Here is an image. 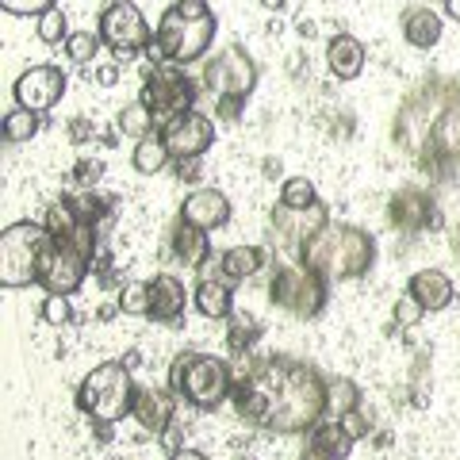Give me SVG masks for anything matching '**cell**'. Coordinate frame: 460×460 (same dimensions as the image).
Masks as SVG:
<instances>
[{"mask_svg": "<svg viewBox=\"0 0 460 460\" xmlns=\"http://www.w3.org/2000/svg\"><path fill=\"white\" fill-rule=\"evenodd\" d=\"M219 31V20L208 0H172L162 12L154 31V47L146 50L157 62H172V66H192L208 54Z\"/></svg>", "mask_w": 460, "mask_h": 460, "instance_id": "obj_1", "label": "cell"}, {"mask_svg": "<svg viewBox=\"0 0 460 460\" xmlns=\"http://www.w3.org/2000/svg\"><path fill=\"white\" fill-rule=\"evenodd\" d=\"M299 261L314 269L326 284L334 280H357L365 277L376 261V242L365 234L361 226H323L319 234H311L299 246Z\"/></svg>", "mask_w": 460, "mask_h": 460, "instance_id": "obj_2", "label": "cell"}, {"mask_svg": "<svg viewBox=\"0 0 460 460\" xmlns=\"http://www.w3.org/2000/svg\"><path fill=\"white\" fill-rule=\"evenodd\" d=\"M169 387L184 402H192L199 411H215L219 402L234 392V372L223 357L208 353H177V361L169 365Z\"/></svg>", "mask_w": 460, "mask_h": 460, "instance_id": "obj_3", "label": "cell"}, {"mask_svg": "<svg viewBox=\"0 0 460 460\" xmlns=\"http://www.w3.org/2000/svg\"><path fill=\"white\" fill-rule=\"evenodd\" d=\"M54 250V234L39 223H12L0 234V284L4 288H31L42 280L47 257Z\"/></svg>", "mask_w": 460, "mask_h": 460, "instance_id": "obj_4", "label": "cell"}, {"mask_svg": "<svg viewBox=\"0 0 460 460\" xmlns=\"http://www.w3.org/2000/svg\"><path fill=\"white\" fill-rule=\"evenodd\" d=\"M135 392L138 384L131 380L127 361H104L96 365L77 387V407L89 414L93 422H119L135 411Z\"/></svg>", "mask_w": 460, "mask_h": 460, "instance_id": "obj_5", "label": "cell"}, {"mask_svg": "<svg viewBox=\"0 0 460 460\" xmlns=\"http://www.w3.org/2000/svg\"><path fill=\"white\" fill-rule=\"evenodd\" d=\"M138 100L154 111L157 123H172L177 115L192 111V100H196V81L184 74V66H172V62H162L146 69V81H142V93Z\"/></svg>", "mask_w": 460, "mask_h": 460, "instance_id": "obj_6", "label": "cell"}, {"mask_svg": "<svg viewBox=\"0 0 460 460\" xmlns=\"http://www.w3.org/2000/svg\"><path fill=\"white\" fill-rule=\"evenodd\" d=\"M269 299L296 319H314L326 307V280L307 265H280L269 280Z\"/></svg>", "mask_w": 460, "mask_h": 460, "instance_id": "obj_7", "label": "cell"}, {"mask_svg": "<svg viewBox=\"0 0 460 460\" xmlns=\"http://www.w3.org/2000/svg\"><path fill=\"white\" fill-rule=\"evenodd\" d=\"M100 39H104V47L115 54V58H135L142 50L154 47V31L146 16H142V8L131 4V0H111V4L100 12Z\"/></svg>", "mask_w": 460, "mask_h": 460, "instance_id": "obj_8", "label": "cell"}, {"mask_svg": "<svg viewBox=\"0 0 460 460\" xmlns=\"http://www.w3.org/2000/svg\"><path fill=\"white\" fill-rule=\"evenodd\" d=\"M93 257H96V242H58L54 238V250L47 257V269H42V288H47L50 296H74L77 288L84 284L93 269Z\"/></svg>", "mask_w": 460, "mask_h": 460, "instance_id": "obj_9", "label": "cell"}, {"mask_svg": "<svg viewBox=\"0 0 460 460\" xmlns=\"http://www.w3.org/2000/svg\"><path fill=\"white\" fill-rule=\"evenodd\" d=\"M69 89V74L58 66H31L23 69L12 84V96H16V108H31V111H50L58 100Z\"/></svg>", "mask_w": 460, "mask_h": 460, "instance_id": "obj_10", "label": "cell"}, {"mask_svg": "<svg viewBox=\"0 0 460 460\" xmlns=\"http://www.w3.org/2000/svg\"><path fill=\"white\" fill-rule=\"evenodd\" d=\"M208 89L215 96H242L246 100L257 84V66L242 47H226L223 54H215V62H208Z\"/></svg>", "mask_w": 460, "mask_h": 460, "instance_id": "obj_11", "label": "cell"}, {"mask_svg": "<svg viewBox=\"0 0 460 460\" xmlns=\"http://www.w3.org/2000/svg\"><path fill=\"white\" fill-rule=\"evenodd\" d=\"M162 138H165V146H169V154L177 157V162H189V157H199V154L211 150L215 123L208 119V115H199V111H184L172 123L162 127Z\"/></svg>", "mask_w": 460, "mask_h": 460, "instance_id": "obj_12", "label": "cell"}, {"mask_svg": "<svg viewBox=\"0 0 460 460\" xmlns=\"http://www.w3.org/2000/svg\"><path fill=\"white\" fill-rule=\"evenodd\" d=\"M419 138H426V146L434 157L445 162H460V100H445L441 111L434 115V123H426ZM419 138L411 142V150L419 146Z\"/></svg>", "mask_w": 460, "mask_h": 460, "instance_id": "obj_13", "label": "cell"}, {"mask_svg": "<svg viewBox=\"0 0 460 460\" xmlns=\"http://www.w3.org/2000/svg\"><path fill=\"white\" fill-rule=\"evenodd\" d=\"M177 392L172 387H157V384H146L135 392V422L146 429V434H165V429L172 426V414H177Z\"/></svg>", "mask_w": 460, "mask_h": 460, "instance_id": "obj_14", "label": "cell"}, {"mask_svg": "<svg viewBox=\"0 0 460 460\" xmlns=\"http://www.w3.org/2000/svg\"><path fill=\"white\" fill-rule=\"evenodd\" d=\"M387 219H392L399 230H407V234H419V230H429L438 223V208L426 192L402 189L392 196V204H387Z\"/></svg>", "mask_w": 460, "mask_h": 460, "instance_id": "obj_15", "label": "cell"}, {"mask_svg": "<svg viewBox=\"0 0 460 460\" xmlns=\"http://www.w3.org/2000/svg\"><path fill=\"white\" fill-rule=\"evenodd\" d=\"M181 219L211 234V230H219V226L230 223V199H226L219 189H196V192L181 204Z\"/></svg>", "mask_w": 460, "mask_h": 460, "instance_id": "obj_16", "label": "cell"}, {"mask_svg": "<svg viewBox=\"0 0 460 460\" xmlns=\"http://www.w3.org/2000/svg\"><path fill=\"white\" fill-rule=\"evenodd\" d=\"M353 434L349 426H345L341 419H319L311 426V438H307V453L314 460H345L353 453Z\"/></svg>", "mask_w": 460, "mask_h": 460, "instance_id": "obj_17", "label": "cell"}, {"mask_svg": "<svg viewBox=\"0 0 460 460\" xmlns=\"http://www.w3.org/2000/svg\"><path fill=\"white\" fill-rule=\"evenodd\" d=\"M150 296H154L150 319L177 326L181 314H184V307H189V292H184V284L172 277V272H162V277L150 280Z\"/></svg>", "mask_w": 460, "mask_h": 460, "instance_id": "obj_18", "label": "cell"}, {"mask_svg": "<svg viewBox=\"0 0 460 460\" xmlns=\"http://www.w3.org/2000/svg\"><path fill=\"white\" fill-rule=\"evenodd\" d=\"M407 296H414L426 311H445L453 304V296H456V288L453 280L445 277L441 269H419L414 277L407 280Z\"/></svg>", "mask_w": 460, "mask_h": 460, "instance_id": "obj_19", "label": "cell"}, {"mask_svg": "<svg viewBox=\"0 0 460 460\" xmlns=\"http://www.w3.org/2000/svg\"><path fill=\"white\" fill-rule=\"evenodd\" d=\"M326 66H330V74H334L338 81L361 77V69H365V47H361V39L334 35V39L326 42Z\"/></svg>", "mask_w": 460, "mask_h": 460, "instance_id": "obj_20", "label": "cell"}, {"mask_svg": "<svg viewBox=\"0 0 460 460\" xmlns=\"http://www.w3.org/2000/svg\"><path fill=\"white\" fill-rule=\"evenodd\" d=\"M172 253L181 257L189 269H204L208 265V257H211V238H208V230H199L192 223H177V230H172Z\"/></svg>", "mask_w": 460, "mask_h": 460, "instance_id": "obj_21", "label": "cell"}, {"mask_svg": "<svg viewBox=\"0 0 460 460\" xmlns=\"http://www.w3.org/2000/svg\"><path fill=\"white\" fill-rule=\"evenodd\" d=\"M402 39H407L414 50H434L441 39V16L434 8H411L407 16H402Z\"/></svg>", "mask_w": 460, "mask_h": 460, "instance_id": "obj_22", "label": "cell"}, {"mask_svg": "<svg viewBox=\"0 0 460 460\" xmlns=\"http://www.w3.org/2000/svg\"><path fill=\"white\" fill-rule=\"evenodd\" d=\"M192 299L204 319H226V314L234 311V292H230L226 280H199Z\"/></svg>", "mask_w": 460, "mask_h": 460, "instance_id": "obj_23", "label": "cell"}, {"mask_svg": "<svg viewBox=\"0 0 460 460\" xmlns=\"http://www.w3.org/2000/svg\"><path fill=\"white\" fill-rule=\"evenodd\" d=\"M169 146H165V138L162 135H146V138H138V146L131 154V165L142 172V177H154V172H162L169 165Z\"/></svg>", "mask_w": 460, "mask_h": 460, "instance_id": "obj_24", "label": "cell"}, {"mask_svg": "<svg viewBox=\"0 0 460 460\" xmlns=\"http://www.w3.org/2000/svg\"><path fill=\"white\" fill-rule=\"evenodd\" d=\"M361 407V387L353 380H330L326 384V414L330 419H345Z\"/></svg>", "mask_w": 460, "mask_h": 460, "instance_id": "obj_25", "label": "cell"}, {"mask_svg": "<svg viewBox=\"0 0 460 460\" xmlns=\"http://www.w3.org/2000/svg\"><path fill=\"white\" fill-rule=\"evenodd\" d=\"M154 111L142 104V100H135V104H127L119 115H115V127L127 135V138H146V135H154Z\"/></svg>", "mask_w": 460, "mask_h": 460, "instance_id": "obj_26", "label": "cell"}, {"mask_svg": "<svg viewBox=\"0 0 460 460\" xmlns=\"http://www.w3.org/2000/svg\"><path fill=\"white\" fill-rule=\"evenodd\" d=\"M319 204V192H314V184L307 177H288L280 184V208L284 211H307Z\"/></svg>", "mask_w": 460, "mask_h": 460, "instance_id": "obj_27", "label": "cell"}, {"mask_svg": "<svg viewBox=\"0 0 460 460\" xmlns=\"http://www.w3.org/2000/svg\"><path fill=\"white\" fill-rule=\"evenodd\" d=\"M0 127H4V138L8 142H31L39 135V111H31V108H12Z\"/></svg>", "mask_w": 460, "mask_h": 460, "instance_id": "obj_28", "label": "cell"}, {"mask_svg": "<svg viewBox=\"0 0 460 460\" xmlns=\"http://www.w3.org/2000/svg\"><path fill=\"white\" fill-rule=\"evenodd\" d=\"M119 311L123 314H150L154 307V296H150V284H123L119 288Z\"/></svg>", "mask_w": 460, "mask_h": 460, "instance_id": "obj_29", "label": "cell"}, {"mask_svg": "<svg viewBox=\"0 0 460 460\" xmlns=\"http://www.w3.org/2000/svg\"><path fill=\"white\" fill-rule=\"evenodd\" d=\"M257 338H261V326H257L253 319H234V323H230L226 345H230V353L246 357V353H253V341H257Z\"/></svg>", "mask_w": 460, "mask_h": 460, "instance_id": "obj_30", "label": "cell"}, {"mask_svg": "<svg viewBox=\"0 0 460 460\" xmlns=\"http://www.w3.org/2000/svg\"><path fill=\"white\" fill-rule=\"evenodd\" d=\"M100 35H93V31H74L66 39V54H69V62H77V66H89L93 58H96V50H100Z\"/></svg>", "mask_w": 460, "mask_h": 460, "instance_id": "obj_31", "label": "cell"}, {"mask_svg": "<svg viewBox=\"0 0 460 460\" xmlns=\"http://www.w3.org/2000/svg\"><path fill=\"white\" fill-rule=\"evenodd\" d=\"M42 323H50V326L74 323V304H69V296H47L42 299Z\"/></svg>", "mask_w": 460, "mask_h": 460, "instance_id": "obj_32", "label": "cell"}, {"mask_svg": "<svg viewBox=\"0 0 460 460\" xmlns=\"http://www.w3.org/2000/svg\"><path fill=\"white\" fill-rule=\"evenodd\" d=\"M54 4L58 0H0L8 16H47V12H54Z\"/></svg>", "mask_w": 460, "mask_h": 460, "instance_id": "obj_33", "label": "cell"}, {"mask_svg": "<svg viewBox=\"0 0 460 460\" xmlns=\"http://www.w3.org/2000/svg\"><path fill=\"white\" fill-rule=\"evenodd\" d=\"M35 31H39V39L42 42H62V39H69V31H66V16H62V12H47V16H39V27H35Z\"/></svg>", "mask_w": 460, "mask_h": 460, "instance_id": "obj_34", "label": "cell"}, {"mask_svg": "<svg viewBox=\"0 0 460 460\" xmlns=\"http://www.w3.org/2000/svg\"><path fill=\"white\" fill-rule=\"evenodd\" d=\"M422 314H426V307L419 304V299H414V296H399V304H395V323L399 326H419Z\"/></svg>", "mask_w": 460, "mask_h": 460, "instance_id": "obj_35", "label": "cell"}, {"mask_svg": "<svg viewBox=\"0 0 460 460\" xmlns=\"http://www.w3.org/2000/svg\"><path fill=\"white\" fill-rule=\"evenodd\" d=\"M100 177H104V165H100L96 157H81V162L74 165V181L81 184L84 192H89V189H93V184H96Z\"/></svg>", "mask_w": 460, "mask_h": 460, "instance_id": "obj_36", "label": "cell"}, {"mask_svg": "<svg viewBox=\"0 0 460 460\" xmlns=\"http://www.w3.org/2000/svg\"><path fill=\"white\" fill-rule=\"evenodd\" d=\"M242 104H246L242 96H215V111H219V119H238Z\"/></svg>", "mask_w": 460, "mask_h": 460, "instance_id": "obj_37", "label": "cell"}, {"mask_svg": "<svg viewBox=\"0 0 460 460\" xmlns=\"http://www.w3.org/2000/svg\"><path fill=\"white\" fill-rule=\"evenodd\" d=\"M96 135V123H89V119H74L69 123V142H89Z\"/></svg>", "mask_w": 460, "mask_h": 460, "instance_id": "obj_38", "label": "cell"}, {"mask_svg": "<svg viewBox=\"0 0 460 460\" xmlns=\"http://www.w3.org/2000/svg\"><path fill=\"white\" fill-rule=\"evenodd\" d=\"M345 426H349V434L353 438H365L368 434V419H361V411H353V414H345V419H341Z\"/></svg>", "mask_w": 460, "mask_h": 460, "instance_id": "obj_39", "label": "cell"}, {"mask_svg": "<svg viewBox=\"0 0 460 460\" xmlns=\"http://www.w3.org/2000/svg\"><path fill=\"white\" fill-rule=\"evenodd\" d=\"M115 81H119V69H115V66H100V69H96V84H104V89H111Z\"/></svg>", "mask_w": 460, "mask_h": 460, "instance_id": "obj_40", "label": "cell"}, {"mask_svg": "<svg viewBox=\"0 0 460 460\" xmlns=\"http://www.w3.org/2000/svg\"><path fill=\"white\" fill-rule=\"evenodd\" d=\"M177 177H181V181H196V177H199L196 157H189V162H177Z\"/></svg>", "mask_w": 460, "mask_h": 460, "instance_id": "obj_41", "label": "cell"}, {"mask_svg": "<svg viewBox=\"0 0 460 460\" xmlns=\"http://www.w3.org/2000/svg\"><path fill=\"white\" fill-rule=\"evenodd\" d=\"M261 172L269 181H277V177H284V165H280V157H265L261 162Z\"/></svg>", "mask_w": 460, "mask_h": 460, "instance_id": "obj_42", "label": "cell"}, {"mask_svg": "<svg viewBox=\"0 0 460 460\" xmlns=\"http://www.w3.org/2000/svg\"><path fill=\"white\" fill-rule=\"evenodd\" d=\"M169 460H211L208 453H199V449H172Z\"/></svg>", "mask_w": 460, "mask_h": 460, "instance_id": "obj_43", "label": "cell"}, {"mask_svg": "<svg viewBox=\"0 0 460 460\" xmlns=\"http://www.w3.org/2000/svg\"><path fill=\"white\" fill-rule=\"evenodd\" d=\"M296 31H299V35H307V39H311L314 31H319V27H314V20H299V23H296Z\"/></svg>", "mask_w": 460, "mask_h": 460, "instance_id": "obj_44", "label": "cell"}, {"mask_svg": "<svg viewBox=\"0 0 460 460\" xmlns=\"http://www.w3.org/2000/svg\"><path fill=\"white\" fill-rule=\"evenodd\" d=\"M445 16H453L460 23V0H445Z\"/></svg>", "mask_w": 460, "mask_h": 460, "instance_id": "obj_45", "label": "cell"}, {"mask_svg": "<svg viewBox=\"0 0 460 460\" xmlns=\"http://www.w3.org/2000/svg\"><path fill=\"white\" fill-rule=\"evenodd\" d=\"M261 4H265L269 12H280V8H284V0H261Z\"/></svg>", "mask_w": 460, "mask_h": 460, "instance_id": "obj_46", "label": "cell"}, {"mask_svg": "<svg viewBox=\"0 0 460 460\" xmlns=\"http://www.w3.org/2000/svg\"><path fill=\"white\" fill-rule=\"evenodd\" d=\"M304 460H314V456H311V453H307V456H304Z\"/></svg>", "mask_w": 460, "mask_h": 460, "instance_id": "obj_47", "label": "cell"}, {"mask_svg": "<svg viewBox=\"0 0 460 460\" xmlns=\"http://www.w3.org/2000/svg\"><path fill=\"white\" fill-rule=\"evenodd\" d=\"M246 460H253V456H246Z\"/></svg>", "mask_w": 460, "mask_h": 460, "instance_id": "obj_48", "label": "cell"}]
</instances>
